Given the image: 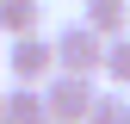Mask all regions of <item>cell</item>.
I'll use <instances>...</instances> for the list:
<instances>
[{"mask_svg": "<svg viewBox=\"0 0 130 124\" xmlns=\"http://www.w3.org/2000/svg\"><path fill=\"white\" fill-rule=\"evenodd\" d=\"M87 124H130V99L124 93H99V105H93Z\"/></svg>", "mask_w": 130, "mask_h": 124, "instance_id": "cell-8", "label": "cell"}, {"mask_svg": "<svg viewBox=\"0 0 130 124\" xmlns=\"http://www.w3.org/2000/svg\"><path fill=\"white\" fill-rule=\"evenodd\" d=\"M105 81L118 87V93L130 87V37H111L105 43Z\"/></svg>", "mask_w": 130, "mask_h": 124, "instance_id": "cell-7", "label": "cell"}, {"mask_svg": "<svg viewBox=\"0 0 130 124\" xmlns=\"http://www.w3.org/2000/svg\"><path fill=\"white\" fill-rule=\"evenodd\" d=\"M43 105H50V124H87L99 105V87H93V74H56L43 87Z\"/></svg>", "mask_w": 130, "mask_h": 124, "instance_id": "cell-2", "label": "cell"}, {"mask_svg": "<svg viewBox=\"0 0 130 124\" xmlns=\"http://www.w3.org/2000/svg\"><path fill=\"white\" fill-rule=\"evenodd\" d=\"M37 19H43V0H0V31H6L12 43L37 37Z\"/></svg>", "mask_w": 130, "mask_h": 124, "instance_id": "cell-5", "label": "cell"}, {"mask_svg": "<svg viewBox=\"0 0 130 124\" xmlns=\"http://www.w3.org/2000/svg\"><path fill=\"white\" fill-rule=\"evenodd\" d=\"M80 25L99 37H130V0H80Z\"/></svg>", "mask_w": 130, "mask_h": 124, "instance_id": "cell-4", "label": "cell"}, {"mask_svg": "<svg viewBox=\"0 0 130 124\" xmlns=\"http://www.w3.org/2000/svg\"><path fill=\"white\" fill-rule=\"evenodd\" d=\"M0 124H6V118H0Z\"/></svg>", "mask_w": 130, "mask_h": 124, "instance_id": "cell-10", "label": "cell"}, {"mask_svg": "<svg viewBox=\"0 0 130 124\" xmlns=\"http://www.w3.org/2000/svg\"><path fill=\"white\" fill-rule=\"evenodd\" d=\"M56 74H105V37L87 25H62L56 31Z\"/></svg>", "mask_w": 130, "mask_h": 124, "instance_id": "cell-1", "label": "cell"}, {"mask_svg": "<svg viewBox=\"0 0 130 124\" xmlns=\"http://www.w3.org/2000/svg\"><path fill=\"white\" fill-rule=\"evenodd\" d=\"M6 124H50L43 87H12V93H6Z\"/></svg>", "mask_w": 130, "mask_h": 124, "instance_id": "cell-6", "label": "cell"}, {"mask_svg": "<svg viewBox=\"0 0 130 124\" xmlns=\"http://www.w3.org/2000/svg\"><path fill=\"white\" fill-rule=\"evenodd\" d=\"M0 118H6V93H0Z\"/></svg>", "mask_w": 130, "mask_h": 124, "instance_id": "cell-9", "label": "cell"}, {"mask_svg": "<svg viewBox=\"0 0 130 124\" xmlns=\"http://www.w3.org/2000/svg\"><path fill=\"white\" fill-rule=\"evenodd\" d=\"M6 68L19 87H50L56 81V37H19L6 50Z\"/></svg>", "mask_w": 130, "mask_h": 124, "instance_id": "cell-3", "label": "cell"}]
</instances>
